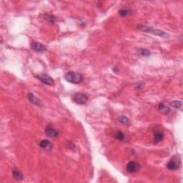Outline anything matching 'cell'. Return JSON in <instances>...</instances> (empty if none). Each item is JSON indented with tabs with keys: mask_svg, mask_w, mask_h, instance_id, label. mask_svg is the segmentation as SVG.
I'll return each instance as SVG.
<instances>
[{
	"mask_svg": "<svg viewBox=\"0 0 183 183\" xmlns=\"http://www.w3.org/2000/svg\"><path fill=\"white\" fill-rule=\"evenodd\" d=\"M180 166V160L177 159V156L173 157L167 164V168L170 170H176L179 169Z\"/></svg>",
	"mask_w": 183,
	"mask_h": 183,
	"instance_id": "cell-4",
	"label": "cell"
},
{
	"mask_svg": "<svg viewBox=\"0 0 183 183\" xmlns=\"http://www.w3.org/2000/svg\"><path fill=\"white\" fill-rule=\"evenodd\" d=\"M72 100L77 105H84L88 100V97L84 93H75L72 96Z\"/></svg>",
	"mask_w": 183,
	"mask_h": 183,
	"instance_id": "cell-3",
	"label": "cell"
},
{
	"mask_svg": "<svg viewBox=\"0 0 183 183\" xmlns=\"http://www.w3.org/2000/svg\"><path fill=\"white\" fill-rule=\"evenodd\" d=\"M12 175L13 177L17 180H22L24 179V175L19 170H14L12 171Z\"/></svg>",
	"mask_w": 183,
	"mask_h": 183,
	"instance_id": "cell-11",
	"label": "cell"
},
{
	"mask_svg": "<svg viewBox=\"0 0 183 183\" xmlns=\"http://www.w3.org/2000/svg\"><path fill=\"white\" fill-rule=\"evenodd\" d=\"M46 20L49 21L50 23H54L56 22V18L54 16L50 15V14H46Z\"/></svg>",
	"mask_w": 183,
	"mask_h": 183,
	"instance_id": "cell-19",
	"label": "cell"
},
{
	"mask_svg": "<svg viewBox=\"0 0 183 183\" xmlns=\"http://www.w3.org/2000/svg\"><path fill=\"white\" fill-rule=\"evenodd\" d=\"M114 137H115V139H118V140L120 141H123L125 139V134H123L122 132H118L114 135Z\"/></svg>",
	"mask_w": 183,
	"mask_h": 183,
	"instance_id": "cell-17",
	"label": "cell"
},
{
	"mask_svg": "<svg viewBox=\"0 0 183 183\" xmlns=\"http://www.w3.org/2000/svg\"><path fill=\"white\" fill-rule=\"evenodd\" d=\"M170 105L176 109H181V107H182V102H179V101H172V102H170Z\"/></svg>",
	"mask_w": 183,
	"mask_h": 183,
	"instance_id": "cell-16",
	"label": "cell"
},
{
	"mask_svg": "<svg viewBox=\"0 0 183 183\" xmlns=\"http://www.w3.org/2000/svg\"><path fill=\"white\" fill-rule=\"evenodd\" d=\"M39 146L41 148L43 149V150L46 151L52 150L53 148L52 143L50 141L48 140V139H42V140L39 142Z\"/></svg>",
	"mask_w": 183,
	"mask_h": 183,
	"instance_id": "cell-9",
	"label": "cell"
},
{
	"mask_svg": "<svg viewBox=\"0 0 183 183\" xmlns=\"http://www.w3.org/2000/svg\"><path fill=\"white\" fill-rule=\"evenodd\" d=\"M27 97H28V99L30 101V102L37 106H42V102L40 101V99H38L36 96L34 95L32 93H29Z\"/></svg>",
	"mask_w": 183,
	"mask_h": 183,
	"instance_id": "cell-10",
	"label": "cell"
},
{
	"mask_svg": "<svg viewBox=\"0 0 183 183\" xmlns=\"http://www.w3.org/2000/svg\"><path fill=\"white\" fill-rule=\"evenodd\" d=\"M44 132H45L46 135L49 137H57L59 135V132L56 129H54L53 127L47 126L44 130Z\"/></svg>",
	"mask_w": 183,
	"mask_h": 183,
	"instance_id": "cell-7",
	"label": "cell"
},
{
	"mask_svg": "<svg viewBox=\"0 0 183 183\" xmlns=\"http://www.w3.org/2000/svg\"><path fill=\"white\" fill-rule=\"evenodd\" d=\"M132 13V11L130 9H122L121 10L119 11V14L122 17H127V16L130 15Z\"/></svg>",
	"mask_w": 183,
	"mask_h": 183,
	"instance_id": "cell-14",
	"label": "cell"
},
{
	"mask_svg": "<svg viewBox=\"0 0 183 183\" xmlns=\"http://www.w3.org/2000/svg\"><path fill=\"white\" fill-rule=\"evenodd\" d=\"M164 138V134L161 132H156L154 134V138H153V141L155 143H157V142H161Z\"/></svg>",
	"mask_w": 183,
	"mask_h": 183,
	"instance_id": "cell-12",
	"label": "cell"
},
{
	"mask_svg": "<svg viewBox=\"0 0 183 183\" xmlns=\"http://www.w3.org/2000/svg\"><path fill=\"white\" fill-rule=\"evenodd\" d=\"M158 110L159 111L162 113L164 114V115H168V113L170 112V108L167 106H165L163 103H160L158 105Z\"/></svg>",
	"mask_w": 183,
	"mask_h": 183,
	"instance_id": "cell-13",
	"label": "cell"
},
{
	"mask_svg": "<svg viewBox=\"0 0 183 183\" xmlns=\"http://www.w3.org/2000/svg\"><path fill=\"white\" fill-rule=\"evenodd\" d=\"M139 29L140 30H142V31L144 32L156 35V36L161 37L167 38L169 37V34H168V33L162 31V30H157V29H154L150 27H147V26L141 25V26H139Z\"/></svg>",
	"mask_w": 183,
	"mask_h": 183,
	"instance_id": "cell-2",
	"label": "cell"
},
{
	"mask_svg": "<svg viewBox=\"0 0 183 183\" xmlns=\"http://www.w3.org/2000/svg\"><path fill=\"white\" fill-rule=\"evenodd\" d=\"M37 77L42 82H43L45 84L50 85V86H52V85L54 84V80L50 76L46 75V74H41V75L37 76Z\"/></svg>",
	"mask_w": 183,
	"mask_h": 183,
	"instance_id": "cell-6",
	"label": "cell"
},
{
	"mask_svg": "<svg viewBox=\"0 0 183 183\" xmlns=\"http://www.w3.org/2000/svg\"><path fill=\"white\" fill-rule=\"evenodd\" d=\"M127 171L129 173H135L137 172L139 170H140L141 166L139 163L134 161H130L128 163L126 166Z\"/></svg>",
	"mask_w": 183,
	"mask_h": 183,
	"instance_id": "cell-5",
	"label": "cell"
},
{
	"mask_svg": "<svg viewBox=\"0 0 183 183\" xmlns=\"http://www.w3.org/2000/svg\"><path fill=\"white\" fill-rule=\"evenodd\" d=\"M119 122L124 125H130V120L129 119L125 116H121L118 118Z\"/></svg>",
	"mask_w": 183,
	"mask_h": 183,
	"instance_id": "cell-18",
	"label": "cell"
},
{
	"mask_svg": "<svg viewBox=\"0 0 183 183\" xmlns=\"http://www.w3.org/2000/svg\"><path fill=\"white\" fill-rule=\"evenodd\" d=\"M31 46L32 48L34 49V51L37 52H40V53H42L46 51V47L44 44H41V43L39 42H33L31 44Z\"/></svg>",
	"mask_w": 183,
	"mask_h": 183,
	"instance_id": "cell-8",
	"label": "cell"
},
{
	"mask_svg": "<svg viewBox=\"0 0 183 183\" xmlns=\"http://www.w3.org/2000/svg\"><path fill=\"white\" fill-rule=\"evenodd\" d=\"M65 79L68 82L72 84H80L82 82L84 77L82 75L78 72H69L65 75Z\"/></svg>",
	"mask_w": 183,
	"mask_h": 183,
	"instance_id": "cell-1",
	"label": "cell"
},
{
	"mask_svg": "<svg viewBox=\"0 0 183 183\" xmlns=\"http://www.w3.org/2000/svg\"><path fill=\"white\" fill-rule=\"evenodd\" d=\"M137 52L139 53L140 55L144 56V57H148V56L150 55V51L147 50V49H138Z\"/></svg>",
	"mask_w": 183,
	"mask_h": 183,
	"instance_id": "cell-15",
	"label": "cell"
}]
</instances>
